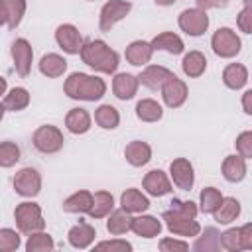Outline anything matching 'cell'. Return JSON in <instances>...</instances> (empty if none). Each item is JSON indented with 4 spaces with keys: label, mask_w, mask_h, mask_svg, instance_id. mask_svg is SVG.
Listing matches in <instances>:
<instances>
[{
    "label": "cell",
    "mask_w": 252,
    "mask_h": 252,
    "mask_svg": "<svg viewBox=\"0 0 252 252\" xmlns=\"http://www.w3.org/2000/svg\"><path fill=\"white\" fill-rule=\"evenodd\" d=\"M81 59L98 73H114L118 67V53L110 49L102 39H91L81 45Z\"/></svg>",
    "instance_id": "cell-1"
},
{
    "label": "cell",
    "mask_w": 252,
    "mask_h": 252,
    "mask_svg": "<svg viewBox=\"0 0 252 252\" xmlns=\"http://www.w3.org/2000/svg\"><path fill=\"white\" fill-rule=\"evenodd\" d=\"M106 93V83L94 75L71 73L65 81V94L75 100H98Z\"/></svg>",
    "instance_id": "cell-2"
},
{
    "label": "cell",
    "mask_w": 252,
    "mask_h": 252,
    "mask_svg": "<svg viewBox=\"0 0 252 252\" xmlns=\"http://www.w3.org/2000/svg\"><path fill=\"white\" fill-rule=\"evenodd\" d=\"M14 219H16V226L20 232L24 234H32L35 230H43L45 228V220L41 217V209L35 203L24 201L16 207L14 211Z\"/></svg>",
    "instance_id": "cell-3"
},
{
    "label": "cell",
    "mask_w": 252,
    "mask_h": 252,
    "mask_svg": "<svg viewBox=\"0 0 252 252\" xmlns=\"http://www.w3.org/2000/svg\"><path fill=\"white\" fill-rule=\"evenodd\" d=\"M33 148L41 154H57L61 148H63V134L57 126H51V124H45V126H39L35 132H33Z\"/></svg>",
    "instance_id": "cell-4"
},
{
    "label": "cell",
    "mask_w": 252,
    "mask_h": 252,
    "mask_svg": "<svg viewBox=\"0 0 252 252\" xmlns=\"http://www.w3.org/2000/svg\"><path fill=\"white\" fill-rule=\"evenodd\" d=\"M211 47H213V51H215L219 57L230 59V57L238 55V51H240V47H242V41H240V37L236 35V32H232L230 28H219V30L213 33Z\"/></svg>",
    "instance_id": "cell-5"
},
{
    "label": "cell",
    "mask_w": 252,
    "mask_h": 252,
    "mask_svg": "<svg viewBox=\"0 0 252 252\" xmlns=\"http://www.w3.org/2000/svg\"><path fill=\"white\" fill-rule=\"evenodd\" d=\"M179 28L187 33V35H203L209 28V16L205 10H199V8H187L179 14Z\"/></svg>",
    "instance_id": "cell-6"
},
{
    "label": "cell",
    "mask_w": 252,
    "mask_h": 252,
    "mask_svg": "<svg viewBox=\"0 0 252 252\" xmlns=\"http://www.w3.org/2000/svg\"><path fill=\"white\" fill-rule=\"evenodd\" d=\"M130 10H132V4L126 2V0H108L100 8V20H98L100 30L102 32H110L116 22H120L122 18L128 16Z\"/></svg>",
    "instance_id": "cell-7"
},
{
    "label": "cell",
    "mask_w": 252,
    "mask_h": 252,
    "mask_svg": "<svg viewBox=\"0 0 252 252\" xmlns=\"http://www.w3.org/2000/svg\"><path fill=\"white\" fill-rule=\"evenodd\" d=\"M14 189L22 197H35L41 191V175L33 167H24L14 175Z\"/></svg>",
    "instance_id": "cell-8"
},
{
    "label": "cell",
    "mask_w": 252,
    "mask_h": 252,
    "mask_svg": "<svg viewBox=\"0 0 252 252\" xmlns=\"http://www.w3.org/2000/svg\"><path fill=\"white\" fill-rule=\"evenodd\" d=\"M163 220H165V226L169 228V232H173L177 236H197L201 232V224L195 219L179 217L171 209L163 213Z\"/></svg>",
    "instance_id": "cell-9"
},
{
    "label": "cell",
    "mask_w": 252,
    "mask_h": 252,
    "mask_svg": "<svg viewBox=\"0 0 252 252\" xmlns=\"http://www.w3.org/2000/svg\"><path fill=\"white\" fill-rule=\"evenodd\" d=\"M12 59H14V67L18 71V75L28 77L32 71V59H33V49L28 39L20 37L12 43Z\"/></svg>",
    "instance_id": "cell-10"
},
{
    "label": "cell",
    "mask_w": 252,
    "mask_h": 252,
    "mask_svg": "<svg viewBox=\"0 0 252 252\" xmlns=\"http://www.w3.org/2000/svg\"><path fill=\"white\" fill-rule=\"evenodd\" d=\"M187 85L181 81V79H177L175 75H171L165 83H163V87H161V96H163V102H165V106H169V108H179L185 100H187Z\"/></svg>",
    "instance_id": "cell-11"
},
{
    "label": "cell",
    "mask_w": 252,
    "mask_h": 252,
    "mask_svg": "<svg viewBox=\"0 0 252 252\" xmlns=\"http://www.w3.org/2000/svg\"><path fill=\"white\" fill-rule=\"evenodd\" d=\"M169 173L173 177V183L183 189V191H189L195 183V173H193V165L189 159L185 158H175L171 163H169Z\"/></svg>",
    "instance_id": "cell-12"
},
{
    "label": "cell",
    "mask_w": 252,
    "mask_h": 252,
    "mask_svg": "<svg viewBox=\"0 0 252 252\" xmlns=\"http://www.w3.org/2000/svg\"><path fill=\"white\" fill-rule=\"evenodd\" d=\"M55 41L59 43V47L69 53V55H75L81 51V45H83V37L79 33V30L71 24H63L57 28L55 32Z\"/></svg>",
    "instance_id": "cell-13"
},
{
    "label": "cell",
    "mask_w": 252,
    "mask_h": 252,
    "mask_svg": "<svg viewBox=\"0 0 252 252\" xmlns=\"http://www.w3.org/2000/svg\"><path fill=\"white\" fill-rule=\"evenodd\" d=\"M171 75H173V73H171L169 69L161 67V65H150V67H146V69L140 73L138 83H142V85L148 87L150 91H161L163 83H165Z\"/></svg>",
    "instance_id": "cell-14"
},
{
    "label": "cell",
    "mask_w": 252,
    "mask_h": 252,
    "mask_svg": "<svg viewBox=\"0 0 252 252\" xmlns=\"http://www.w3.org/2000/svg\"><path fill=\"white\" fill-rule=\"evenodd\" d=\"M144 189L152 197H163V195L171 193V183L161 169H152L144 177Z\"/></svg>",
    "instance_id": "cell-15"
},
{
    "label": "cell",
    "mask_w": 252,
    "mask_h": 252,
    "mask_svg": "<svg viewBox=\"0 0 252 252\" xmlns=\"http://www.w3.org/2000/svg\"><path fill=\"white\" fill-rule=\"evenodd\" d=\"M152 49L154 51H167L171 55H179L183 53L185 45H183V39L173 33V32H163V33H158L154 39H152Z\"/></svg>",
    "instance_id": "cell-16"
},
{
    "label": "cell",
    "mask_w": 252,
    "mask_h": 252,
    "mask_svg": "<svg viewBox=\"0 0 252 252\" xmlns=\"http://www.w3.org/2000/svg\"><path fill=\"white\" fill-rule=\"evenodd\" d=\"M138 77L130 75V73H118L112 81V93L116 98L120 100H130L136 91H138Z\"/></svg>",
    "instance_id": "cell-17"
},
{
    "label": "cell",
    "mask_w": 252,
    "mask_h": 252,
    "mask_svg": "<svg viewBox=\"0 0 252 252\" xmlns=\"http://www.w3.org/2000/svg\"><path fill=\"white\" fill-rule=\"evenodd\" d=\"M124 158L130 165L142 167L152 159V148L142 140H134L124 148Z\"/></svg>",
    "instance_id": "cell-18"
},
{
    "label": "cell",
    "mask_w": 252,
    "mask_h": 252,
    "mask_svg": "<svg viewBox=\"0 0 252 252\" xmlns=\"http://www.w3.org/2000/svg\"><path fill=\"white\" fill-rule=\"evenodd\" d=\"M152 53H154L152 45H150L148 41H142V39L132 41V43L126 47V51H124L126 61H128L130 65H138V67H142V65L150 63Z\"/></svg>",
    "instance_id": "cell-19"
},
{
    "label": "cell",
    "mask_w": 252,
    "mask_h": 252,
    "mask_svg": "<svg viewBox=\"0 0 252 252\" xmlns=\"http://www.w3.org/2000/svg\"><path fill=\"white\" fill-rule=\"evenodd\" d=\"M69 244L73 246V248H87V246H91L93 244V240H94V236H96V230H94V226H91L89 222H79V224H75L71 230H69Z\"/></svg>",
    "instance_id": "cell-20"
},
{
    "label": "cell",
    "mask_w": 252,
    "mask_h": 252,
    "mask_svg": "<svg viewBox=\"0 0 252 252\" xmlns=\"http://www.w3.org/2000/svg\"><path fill=\"white\" fill-rule=\"evenodd\" d=\"M222 175L230 183H238L246 177V159L242 156H226L222 161Z\"/></svg>",
    "instance_id": "cell-21"
},
{
    "label": "cell",
    "mask_w": 252,
    "mask_h": 252,
    "mask_svg": "<svg viewBox=\"0 0 252 252\" xmlns=\"http://www.w3.org/2000/svg\"><path fill=\"white\" fill-rule=\"evenodd\" d=\"M39 71L49 79H57L67 71V61L57 53H47L39 59Z\"/></svg>",
    "instance_id": "cell-22"
},
{
    "label": "cell",
    "mask_w": 252,
    "mask_h": 252,
    "mask_svg": "<svg viewBox=\"0 0 252 252\" xmlns=\"http://www.w3.org/2000/svg\"><path fill=\"white\" fill-rule=\"evenodd\" d=\"M246 81H248V71H246V67L242 63H230V65L224 67V71H222V83L228 89L238 91V89H242L246 85Z\"/></svg>",
    "instance_id": "cell-23"
},
{
    "label": "cell",
    "mask_w": 252,
    "mask_h": 252,
    "mask_svg": "<svg viewBox=\"0 0 252 252\" xmlns=\"http://www.w3.org/2000/svg\"><path fill=\"white\" fill-rule=\"evenodd\" d=\"M65 126L73 134H85L91 128V114L85 108H71L65 116Z\"/></svg>",
    "instance_id": "cell-24"
},
{
    "label": "cell",
    "mask_w": 252,
    "mask_h": 252,
    "mask_svg": "<svg viewBox=\"0 0 252 252\" xmlns=\"http://www.w3.org/2000/svg\"><path fill=\"white\" fill-rule=\"evenodd\" d=\"M120 207L126 213H144L150 207V201L138 189H126L120 197Z\"/></svg>",
    "instance_id": "cell-25"
},
{
    "label": "cell",
    "mask_w": 252,
    "mask_h": 252,
    "mask_svg": "<svg viewBox=\"0 0 252 252\" xmlns=\"http://www.w3.org/2000/svg\"><path fill=\"white\" fill-rule=\"evenodd\" d=\"M213 215L219 224H228V222L236 220V217L240 215V203L234 197H222L220 205L213 211Z\"/></svg>",
    "instance_id": "cell-26"
},
{
    "label": "cell",
    "mask_w": 252,
    "mask_h": 252,
    "mask_svg": "<svg viewBox=\"0 0 252 252\" xmlns=\"http://www.w3.org/2000/svg\"><path fill=\"white\" fill-rule=\"evenodd\" d=\"M130 230H134L142 238H154V236H158L161 232V222L156 217L144 215V217L132 219V228Z\"/></svg>",
    "instance_id": "cell-27"
},
{
    "label": "cell",
    "mask_w": 252,
    "mask_h": 252,
    "mask_svg": "<svg viewBox=\"0 0 252 252\" xmlns=\"http://www.w3.org/2000/svg\"><path fill=\"white\" fill-rule=\"evenodd\" d=\"M181 69H183V73H185L187 77L197 79V77H201V75L205 73V69H207V57H205L201 51H189V53L183 57V61H181Z\"/></svg>",
    "instance_id": "cell-28"
},
{
    "label": "cell",
    "mask_w": 252,
    "mask_h": 252,
    "mask_svg": "<svg viewBox=\"0 0 252 252\" xmlns=\"http://www.w3.org/2000/svg\"><path fill=\"white\" fill-rule=\"evenodd\" d=\"M114 207V197L108 191H96L93 195V205L89 209V217L91 219H102L106 215H110Z\"/></svg>",
    "instance_id": "cell-29"
},
{
    "label": "cell",
    "mask_w": 252,
    "mask_h": 252,
    "mask_svg": "<svg viewBox=\"0 0 252 252\" xmlns=\"http://www.w3.org/2000/svg\"><path fill=\"white\" fill-rule=\"evenodd\" d=\"M91 205H93V193H89V191H77V193H73L71 197H67L65 201H63V211L65 213H89V209H91Z\"/></svg>",
    "instance_id": "cell-30"
},
{
    "label": "cell",
    "mask_w": 252,
    "mask_h": 252,
    "mask_svg": "<svg viewBox=\"0 0 252 252\" xmlns=\"http://www.w3.org/2000/svg\"><path fill=\"white\" fill-rule=\"evenodd\" d=\"M136 116L142 122H158L163 116V108L154 98H142L136 104Z\"/></svg>",
    "instance_id": "cell-31"
},
{
    "label": "cell",
    "mask_w": 252,
    "mask_h": 252,
    "mask_svg": "<svg viewBox=\"0 0 252 252\" xmlns=\"http://www.w3.org/2000/svg\"><path fill=\"white\" fill-rule=\"evenodd\" d=\"M130 228H132V217H130V213H126L122 209L120 211H114L108 217V220H106V230L110 234H114V236L126 234Z\"/></svg>",
    "instance_id": "cell-32"
},
{
    "label": "cell",
    "mask_w": 252,
    "mask_h": 252,
    "mask_svg": "<svg viewBox=\"0 0 252 252\" xmlns=\"http://www.w3.org/2000/svg\"><path fill=\"white\" fill-rule=\"evenodd\" d=\"M94 122L104 130H114L120 122V114L112 104H100L94 110Z\"/></svg>",
    "instance_id": "cell-33"
},
{
    "label": "cell",
    "mask_w": 252,
    "mask_h": 252,
    "mask_svg": "<svg viewBox=\"0 0 252 252\" xmlns=\"http://www.w3.org/2000/svg\"><path fill=\"white\" fill-rule=\"evenodd\" d=\"M28 104H30V93H28L24 87H14V89L4 96V108H6V110L18 112V110H24Z\"/></svg>",
    "instance_id": "cell-34"
},
{
    "label": "cell",
    "mask_w": 252,
    "mask_h": 252,
    "mask_svg": "<svg viewBox=\"0 0 252 252\" xmlns=\"http://www.w3.org/2000/svg\"><path fill=\"white\" fill-rule=\"evenodd\" d=\"M53 246H55L53 244V238L47 232H41V230L32 232L30 238H28V242H26V250L28 252H47Z\"/></svg>",
    "instance_id": "cell-35"
},
{
    "label": "cell",
    "mask_w": 252,
    "mask_h": 252,
    "mask_svg": "<svg viewBox=\"0 0 252 252\" xmlns=\"http://www.w3.org/2000/svg\"><path fill=\"white\" fill-rule=\"evenodd\" d=\"M193 248L199 250V252H201V250H205V252H209V250H219V248H220V232H219L217 228H213V226L205 228V234L197 238V242L193 244Z\"/></svg>",
    "instance_id": "cell-36"
},
{
    "label": "cell",
    "mask_w": 252,
    "mask_h": 252,
    "mask_svg": "<svg viewBox=\"0 0 252 252\" xmlns=\"http://www.w3.org/2000/svg\"><path fill=\"white\" fill-rule=\"evenodd\" d=\"M2 2H4L6 14H8V28L16 30L26 12V0H2Z\"/></svg>",
    "instance_id": "cell-37"
},
{
    "label": "cell",
    "mask_w": 252,
    "mask_h": 252,
    "mask_svg": "<svg viewBox=\"0 0 252 252\" xmlns=\"http://www.w3.org/2000/svg\"><path fill=\"white\" fill-rule=\"evenodd\" d=\"M222 201V195L219 189L215 187H205L201 191V197H199V205H201V211L203 213H213Z\"/></svg>",
    "instance_id": "cell-38"
},
{
    "label": "cell",
    "mask_w": 252,
    "mask_h": 252,
    "mask_svg": "<svg viewBox=\"0 0 252 252\" xmlns=\"http://www.w3.org/2000/svg\"><path fill=\"white\" fill-rule=\"evenodd\" d=\"M20 159V148L14 142H0V165L12 167Z\"/></svg>",
    "instance_id": "cell-39"
},
{
    "label": "cell",
    "mask_w": 252,
    "mask_h": 252,
    "mask_svg": "<svg viewBox=\"0 0 252 252\" xmlns=\"http://www.w3.org/2000/svg\"><path fill=\"white\" fill-rule=\"evenodd\" d=\"M20 246V236L12 228H0V252H14Z\"/></svg>",
    "instance_id": "cell-40"
},
{
    "label": "cell",
    "mask_w": 252,
    "mask_h": 252,
    "mask_svg": "<svg viewBox=\"0 0 252 252\" xmlns=\"http://www.w3.org/2000/svg\"><path fill=\"white\" fill-rule=\"evenodd\" d=\"M171 211L179 217H185V219H195L197 217V205L193 201H179V199H173L171 201Z\"/></svg>",
    "instance_id": "cell-41"
},
{
    "label": "cell",
    "mask_w": 252,
    "mask_h": 252,
    "mask_svg": "<svg viewBox=\"0 0 252 252\" xmlns=\"http://www.w3.org/2000/svg\"><path fill=\"white\" fill-rule=\"evenodd\" d=\"M220 246L230 250V252L242 250V246H240V228H228L226 232H222L220 234Z\"/></svg>",
    "instance_id": "cell-42"
},
{
    "label": "cell",
    "mask_w": 252,
    "mask_h": 252,
    "mask_svg": "<svg viewBox=\"0 0 252 252\" xmlns=\"http://www.w3.org/2000/svg\"><path fill=\"white\" fill-rule=\"evenodd\" d=\"M236 152L238 156H242L244 159L252 158V132H242L238 138H236Z\"/></svg>",
    "instance_id": "cell-43"
},
{
    "label": "cell",
    "mask_w": 252,
    "mask_h": 252,
    "mask_svg": "<svg viewBox=\"0 0 252 252\" xmlns=\"http://www.w3.org/2000/svg\"><path fill=\"white\" fill-rule=\"evenodd\" d=\"M94 250H110V252H130L132 244L126 240H106V242H98L94 246Z\"/></svg>",
    "instance_id": "cell-44"
},
{
    "label": "cell",
    "mask_w": 252,
    "mask_h": 252,
    "mask_svg": "<svg viewBox=\"0 0 252 252\" xmlns=\"http://www.w3.org/2000/svg\"><path fill=\"white\" fill-rule=\"evenodd\" d=\"M187 248H189V244L183 242V240L163 238V240L159 242V250H161V252H185Z\"/></svg>",
    "instance_id": "cell-45"
},
{
    "label": "cell",
    "mask_w": 252,
    "mask_h": 252,
    "mask_svg": "<svg viewBox=\"0 0 252 252\" xmlns=\"http://www.w3.org/2000/svg\"><path fill=\"white\" fill-rule=\"evenodd\" d=\"M250 20H252V16H250V6L246 4V6L242 8V12L236 16V24H238V28H240L244 33H250V30H252Z\"/></svg>",
    "instance_id": "cell-46"
},
{
    "label": "cell",
    "mask_w": 252,
    "mask_h": 252,
    "mask_svg": "<svg viewBox=\"0 0 252 252\" xmlns=\"http://www.w3.org/2000/svg\"><path fill=\"white\" fill-rule=\"evenodd\" d=\"M240 246H242V250L252 248V224H244L240 228Z\"/></svg>",
    "instance_id": "cell-47"
},
{
    "label": "cell",
    "mask_w": 252,
    "mask_h": 252,
    "mask_svg": "<svg viewBox=\"0 0 252 252\" xmlns=\"http://www.w3.org/2000/svg\"><path fill=\"white\" fill-rule=\"evenodd\" d=\"M199 10H211V8H224L228 4V0H195Z\"/></svg>",
    "instance_id": "cell-48"
},
{
    "label": "cell",
    "mask_w": 252,
    "mask_h": 252,
    "mask_svg": "<svg viewBox=\"0 0 252 252\" xmlns=\"http://www.w3.org/2000/svg\"><path fill=\"white\" fill-rule=\"evenodd\" d=\"M250 98H252V91H246V93H244V98H242V104H244V112H246V114H252Z\"/></svg>",
    "instance_id": "cell-49"
},
{
    "label": "cell",
    "mask_w": 252,
    "mask_h": 252,
    "mask_svg": "<svg viewBox=\"0 0 252 252\" xmlns=\"http://www.w3.org/2000/svg\"><path fill=\"white\" fill-rule=\"evenodd\" d=\"M0 26H8V14L4 8V2L0 0Z\"/></svg>",
    "instance_id": "cell-50"
},
{
    "label": "cell",
    "mask_w": 252,
    "mask_h": 252,
    "mask_svg": "<svg viewBox=\"0 0 252 252\" xmlns=\"http://www.w3.org/2000/svg\"><path fill=\"white\" fill-rule=\"evenodd\" d=\"M177 0H156V4H159V6H171V4H175Z\"/></svg>",
    "instance_id": "cell-51"
},
{
    "label": "cell",
    "mask_w": 252,
    "mask_h": 252,
    "mask_svg": "<svg viewBox=\"0 0 252 252\" xmlns=\"http://www.w3.org/2000/svg\"><path fill=\"white\" fill-rule=\"evenodd\" d=\"M6 87H8V85H6V79H4V77H0V94H4V93H6Z\"/></svg>",
    "instance_id": "cell-52"
},
{
    "label": "cell",
    "mask_w": 252,
    "mask_h": 252,
    "mask_svg": "<svg viewBox=\"0 0 252 252\" xmlns=\"http://www.w3.org/2000/svg\"><path fill=\"white\" fill-rule=\"evenodd\" d=\"M4 112H6V108H4V104H0V120H2V116H4Z\"/></svg>",
    "instance_id": "cell-53"
}]
</instances>
